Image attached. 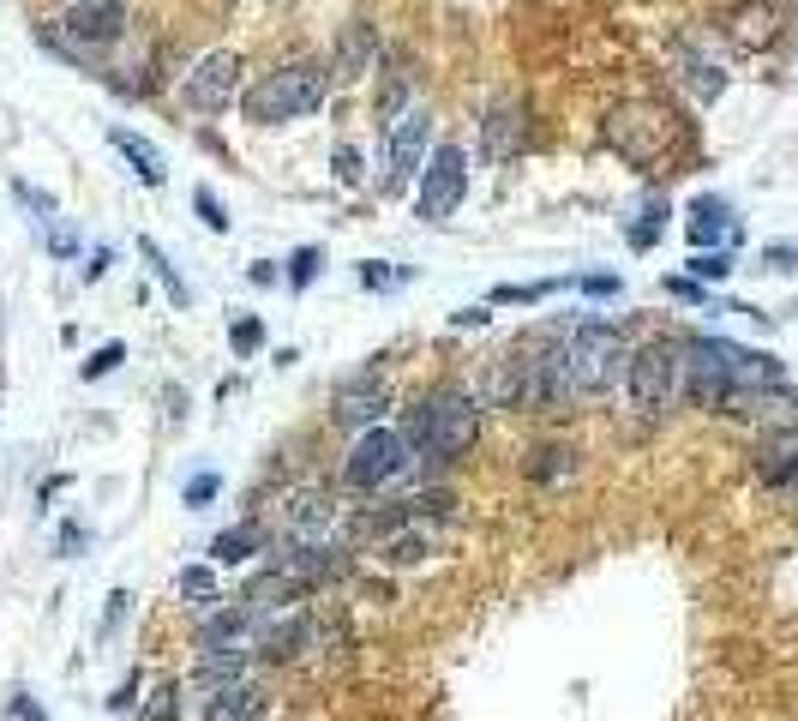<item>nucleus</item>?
Returning <instances> with one entry per match:
<instances>
[{
  "mask_svg": "<svg viewBox=\"0 0 798 721\" xmlns=\"http://www.w3.org/2000/svg\"><path fill=\"white\" fill-rule=\"evenodd\" d=\"M408 445L421 451L426 463H451L456 451L475 445L481 433V403L463 391H438V397H421L415 409H408Z\"/></svg>",
  "mask_w": 798,
  "mask_h": 721,
  "instance_id": "nucleus-1",
  "label": "nucleus"
},
{
  "mask_svg": "<svg viewBox=\"0 0 798 721\" xmlns=\"http://www.w3.org/2000/svg\"><path fill=\"white\" fill-rule=\"evenodd\" d=\"M324 97H331V72H319V67H283V72H271V79H259L253 91H246V114H253L259 127L301 121V114H313Z\"/></svg>",
  "mask_w": 798,
  "mask_h": 721,
  "instance_id": "nucleus-2",
  "label": "nucleus"
},
{
  "mask_svg": "<svg viewBox=\"0 0 798 721\" xmlns=\"http://www.w3.org/2000/svg\"><path fill=\"white\" fill-rule=\"evenodd\" d=\"M565 361H570V385L583 397L618 385V373L630 367L625 337H618V326H607V319H583V326L565 337Z\"/></svg>",
  "mask_w": 798,
  "mask_h": 721,
  "instance_id": "nucleus-3",
  "label": "nucleus"
},
{
  "mask_svg": "<svg viewBox=\"0 0 798 721\" xmlns=\"http://www.w3.org/2000/svg\"><path fill=\"white\" fill-rule=\"evenodd\" d=\"M678 379H685V349L678 343H643L637 356H630V367H625L630 403H637L643 415H660V409L673 403Z\"/></svg>",
  "mask_w": 798,
  "mask_h": 721,
  "instance_id": "nucleus-4",
  "label": "nucleus"
},
{
  "mask_svg": "<svg viewBox=\"0 0 798 721\" xmlns=\"http://www.w3.org/2000/svg\"><path fill=\"white\" fill-rule=\"evenodd\" d=\"M408 469V433H396V427H366L361 439H354L349 463H343V481L361 493H378L384 481H396Z\"/></svg>",
  "mask_w": 798,
  "mask_h": 721,
  "instance_id": "nucleus-5",
  "label": "nucleus"
},
{
  "mask_svg": "<svg viewBox=\"0 0 798 721\" xmlns=\"http://www.w3.org/2000/svg\"><path fill=\"white\" fill-rule=\"evenodd\" d=\"M463 193H468V151L463 144H438L433 163L421 169V199H415L421 223H451Z\"/></svg>",
  "mask_w": 798,
  "mask_h": 721,
  "instance_id": "nucleus-6",
  "label": "nucleus"
},
{
  "mask_svg": "<svg viewBox=\"0 0 798 721\" xmlns=\"http://www.w3.org/2000/svg\"><path fill=\"white\" fill-rule=\"evenodd\" d=\"M234 91H241V54L234 49H216V54H204L199 67L181 79V102L192 114H223Z\"/></svg>",
  "mask_w": 798,
  "mask_h": 721,
  "instance_id": "nucleus-7",
  "label": "nucleus"
},
{
  "mask_svg": "<svg viewBox=\"0 0 798 721\" xmlns=\"http://www.w3.org/2000/svg\"><path fill=\"white\" fill-rule=\"evenodd\" d=\"M426 127H433V114L426 109H408L391 121V139H384V193H396V187H408L415 174L426 169Z\"/></svg>",
  "mask_w": 798,
  "mask_h": 721,
  "instance_id": "nucleus-8",
  "label": "nucleus"
},
{
  "mask_svg": "<svg viewBox=\"0 0 798 721\" xmlns=\"http://www.w3.org/2000/svg\"><path fill=\"white\" fill-rule=\"evenodd\" d=\"M276 565L289 571V578H301V583H324V578H336V571H349V553L336 548V541H289V548H276Z\"/></svg>",
  "mask_w": 798,
  "mask_h": 721,
  "instance_id": "nucleus-9",
  "label": "nucleus"
},
{
  "mask_svg": "<svg viewBox=\"0 0 798 721\" xmlns=\"http://www.w3.org/2000/svg\"><path fill=\"white\" fill-rule=\"evenodd\" d=\"M685 234H690V247H697V253H703V247H738V217H733V204L715 199V193L690 199Z\"/></svg>",
  "mask_w": 798,
  "mask_h": 721,
  "instance_id": "nucleus-10",
  "label": "nucleus"
},
{
  "mask_svg": "<svg viewBox=\"0 0 798 721\" xmlns=\"http://www.w3.org/2000/svg\"><path fill=\"white\" fill-rule=\"evenodd\" d=\"M67 24L91 42V49H109V42H121V31H127V7L121 0H72Z\"/></svg>",
  "mask_w": 798,
  "mask_h": 721,
  "instance_id": "nucleus-11",
  "label": "nucleus"
},
{
  "mask_svg": "<svg viewBox=\"0 0 798 721\" xmlns=\"http://www.w3.org/2000/svg\"><path fill=\"white\" fill-rule=\"evenodd\" d=\"M523 102H493V114H486V132H481V157L486 163H511L516 151H523Z\"/></svg>",
  "mask_w": 798,
  "mask_h": 721,
  "instance_id": "nucleus-12",
  "label": "nucleus"
},
{
  "mask_svg": "<svg viewBox=\"0 0 798 721\" xmlns=\"http://www.w3.org/2000/svg\"><path fill=\"white\" fill-rule=\"evenodd\" d=\"M378 409H384V385H378V373L349 379L343 397H336V421H343V427H373V421H378Z\"/></svg>",
  "mask_w": 798,
  "mask_h": 721,
  "instance_id": "nucleus-13",
  "label": "nucleus"
},
{
  "mask_svg": "<svg viewBox=\"0 0 798 721\" xmlns=\"http://www.w3.org/2000/svg\"><path fill=\"white\" fill-rule=\"evenodd\" d=\"M109 144H114V151L127 157V163H132V174H139L144 187H162V181H169V163H162V151H156L151 139H139V132H132V127H109Z\"/></svg>",
  "mask_w": 798,
  "mask_h": 721,
  "instance_id": "nucleus-14",
  "label": "nucleus"
},
{
  "mask_svg": "<svg viewBox=\"0 0 798 721\" xmlns=\"http://www.w3.org/2000/svg\"><path fill=\"white\" fill-rule=\"evenodd\" d=\"M306 583L301 578H289L283 565H271V571H259L253 583H246V608L253 613H276V608H289V601H301Z\"/></svg>",
  "mask_w": 798,
  "mask_h": 721,
  "instance_id": "nucleus-15",
  "label": "nucleus"
},
{
  "mask_svg": "<svg viewBox=\"0 0 798 721\" xmlns=\"http://www.w3.org/2000/svg\"><path fill=\"white\" fill-rule=\"evenodd\" d=\"M37 42L49 54H61V61H72V67H102V49H91L79 31H72L67 19H49V24H37Z\"/></svg>",
  "mask_w": 798,
  "mask_h": 721,
  "instance_id": "nucleus-16",
  "label": "nucleus"
},
{
  "mask_svg": "<svg viewBox=\"0 0 798 721\" xmlns=\"http://www.w3.org/2000/svg\"><path fill=\"white\" fill-rule=\"evenodd\" d=\"M798 469V427H780L775 439H762V451H757V475L768 481V488H780Z\"/></svg>",
  "mask_w": 798,
  "mask_h": 721,
  "instance_id": "nucleus-17",
  "label": "nucleus"
},
{
  "mask_svg": "<svg viewBox=\"0 0 798 721\" xmlns=\"http://www.w3.org/2000/svg\"><path fill=\"white\" fill-rule=\"evenodd\" d=\"M667 217H673L667 193H648V199L637 204V217H630V223H625V241L637 247V253H648V247L660 241V229H667Z\"/></svg>",
  "mask_w": 798,
  "mask_h": 721,
  "instance_id": "nucleus-18",
  "label": "nucleus"
},
{
  "mask_svg": "<svg viewBox=\"0 0 798 721\" xmlns=\"http://www.w3.org/2000/svg\"><path fill=\"white\" fill-rule=\"evenodd\" d=\"M246 631H253V608H223V613H211V620L199 625V650H229V643H241Z\"/></svg>",
  "mask_w": 798,
  "mask_h": 721,
  "instance_id": "nucleus-19",
  "label": "nucleus"
},
{
  "mask_svg": "<svg viewBox=\"0 0 798 721\" xmlns=\"http://www.w3.org/2000/svg\"><path fill=\"white\" fill-rule=\"evenodd\" d=\"M241 673H246V650H204L199 673H192V685L223 691V685H241Z\"/></svg>",
  "mask_w": 798,
  "mask_h": 721,
  "instance_id": "nucleus-20",
  "label": "nucleus"
},
{
  "mask_svg": "<svg viewBox=\"0 0 798 721\" xmlns=\"http://www.w3.org/2000/svg\"><path fill=\"white\" fill-rule=\"evenodd\" d=\"M264 715V698L253 685H223L211 698V710H204V721H259Z\"/></svg>",
  "mask_w": 798,
  "mask_h": 721,
  "instance_id": "nucleus-21",
  "label": "nucleus"
},
{
  "mask_svg": "<svg viewBox=\"0 0 798 721\" xmlns=\"http://www.w3.org/2000/svg\"><path fill=\"white\" fill-rule=\"evenodd\" d=\"M306 638H313V631H306V620H301V613H289V620H276V613H271V620H264V631H259V650L283 661V655H294V650H301Z\"/></svg>",
  "mask_w": 798,
  "mask_h": 721,
  "instance_id": "nucleus-22",
  "label": "nucleus"
},
{
  "mask_svg": "<svg viewBox=\"0 0 798 721\" xmlns=\"http://www.w3.org/2000/svg\"><path fill=\"white\" fill-rule=\"evenodd\" d=\"M678 79L697 91V102H715L720 91H727V72H720V61H703V54H690V49H678Z\"/></svg>",
  "mask_w": 798,
  "mask_h": 721,
  "instance_id": "nucleus-23",
  "label": "nucleus"
},
{
  "mask_svg": "<svg viewBox=\"0 0 798 721\" xmlns=\"http://www.w3.org/2000/svg\"><path fill=\"white\" fill-rule=\"evenodd\" d=\"M378 54V37L366 31V24H349L343 31V54H336V79H361L366 67H373Z\"/></svg>",
  "mask_w": 798,
  "mask_h": 721,
  "instance_id": "nucleus-24",
  "label": "nucleus"
},
{
  "mask_svg": "<svg viewBox=\"0 0 798 721\" xmlns=\"http://www.w3.org/2000/svg\"><path fill=\"white\" fill-rule=\"evenodd\" d=\"M139 259H144V264H151V271H156V283L169 289V301H174V307H192V289H186V277L174 271V264H169V253H162V247L151 241V234H139Z\"/></svg>",
  "mask_w": 798,
  "mask_h": 721,
  "instance_id": "nucleus-25",
  "label": "nucleus"
},
{
  "mask_svg": "<svg viewBox=\"0 0 798 721\" xmlns=\"http://www.w3.org/2000/svg\"><path fill=\"white\" fill-rule=\"evenodd\" d=\"M259 548H264L259 523H241V529H223V535L211 541V559L216 565H241V559H253Z\"/></svg>",
  "mask_w": 798,
  "mask_h": 721,
  "instance_id": "nucleus-26",
  "label": "nucleus"
},
{
  "mask_svg": "<svg viewBox=\"0 0 798 721\" xmlns=\"http://www.w3.org/2000/svg\"><path fill=\"white\" fill-rule=\"evenodd\" d=\"M433 548H438L433 529H403V535L384 541V559H391V565H421V559L433 553Z\"/></svg>",
  "mask_w": 798,
  "mask_h": 721,
  "instance_id": "nucleus-27",
  "label": "nucleus"
},
{
  "mask_svg": "<svg viewBox=\"0 0 798 721\" xmlns=\"http://www.w3.org/2000/svg\"><path fill=\"white\" fill-rule=\"evenodd\" d=\"M181 601L192 613H211L216 608V578H211V565H186L181 571Z\"/></svg>",
  "mask_w": 798,
  "mask_h": 721,
  "instance_id": "nucleus-28",
  "label": "nucleus"
},
{
  "mask_svg": "<svg viewBox=\"0 0 798 721\" xmlns=\"http://www.w3.org/2000/svg\"><path fill=\"white\" fill-rule=\"evenodd\" d=\"M289 529H294V535H319V529H331V499L301 493V499H294V511H289Z\"/></svg>",
  "mask_w": 798,
  "mask_h": 721,
  "instance_id": "nucleus-29",
  "label": "nucleus"
},
{
  "mask_svg": "<svg viewBox=\"0 0 798 721\" xmlns=\"http://www.w3.org/2000/svg\"><path fill=\"white\" fill-rule=\"evenodd\" d=\"M738 271V253L733 247H715V253H690V277H697V283H727V277Z\"/></svg>",
  "mask_w": 798,
  "mask_h": 721,
  "instance_id": "nucleus-30",
  "label": "nucleus"
},
{
  "mask_svg": "<svg viewBox=\"0 0 798 721\" xmlns=\"http://www.w3.org/2000/svg\"><path fill=\"white\" fill-rule=\"evenodd\" d=\"M354 277H361V289H373V296H391V289H403V283H408V277H415V271H408V264H384V259H366V264H361V271H354Z\"/></svg>",
  "mask_w": 798,
  "mask_h": 721,
  "instance_id": "nucleus-31",
  "label": "nucleus"
},
{
  "mask_svg": "<svg viewBox=\"0 0 798 721\" xmlns=\"http://www.w3.org/2000/svg\"><path fill=\"white\" fill-rule=\"evenodd\" d=\"M553 289H565V283H498L493 289V307H541Z\"/></svg>",
  "mask_w": 798,
  "mask_h": 721,
  "instance_id": "nucleus-32",
  "label": "nucleus"
},
{
  "mask_svg": "<svg viewBox=\"0 0 798 721\" xmlns=\"http://www.w3.org/2000/svg\"><path fill=\"white\" fill-rule=\"evenodd\" d=\"M319 271H324V253H319V247H294V253H289V289H313Z\"/></svg>",
  "mask_w": 798,
  "mask_h": 721,
  "instance_id": "nucleus-33",
  "label": "nucleus"
},
{
  "mask_svg": "<svg viewBox=\"0 0 798 721\" xmlns=\"http://www.w3.org/2000/svg\"><path fill=\"white\" fill-rule=\"evenodd\" d=\"M121 361H127V343H102L97 356H84L79 379H84V385H91V379H109V373H114V367H121Z\"/></svg>",
  "mask_w": 798,
  "mask_h": 721,
  "instance_id": "nucleus-34",
  "label": "nucleus"
},
{
  "mask_svg": "<svg viewBox=\"0 0 798 721\" xmlns=\"http://www.w3.org/2000/svg\"><path fill=\"white\" fill-rule=\"evenodd\" d=\"M223 493V475H216V469H204V475H192L186 488H181V499H186V511H204L211 505V499Z\"/></svg>",
  "mask_w": 798,
  "mask_h": 721,
  "instance_id": "nucleus-35",
  "label": "nucleus"
},
{
  "mask_svg": "<svg viewBox=\"0 0 798 721\" xmlns=\"http://www.w3.org/2000/svg\"><path fill=\"white\" fill-rule=\"evenodd\" d=\"M174 715H181V685H156V698L151 703H144V715L139 721H174Z\"/></svg>",
  "mask_w": 798,
  "mask_h": 721,
  "instance_id": "nucleus-36",
  "label": "nucleus"
},
{
  "mask_svg": "<svg viewBox=\"0 0 798 721\" xmlns=\"http://www.w3.org/2000/svg\"><path fill=\"white\" fill-rule=\"evenodd\" d=\"M570 283L583 289V296L607 301V296H618V289H625V277H618V271H583V277H570Z\"/></svg>",
  "mask_w": 798,
  "mask_h": 721,
  "instance_id": "nucleus-37",
  "label": "nucleus"
},
{
  "mask_svg": "<svg viewBox=\"0 0 798 721\" xmlns=\"http://www.w3.org/2000/svg\"><path fill=\"white\" fill-rule=\"evenodd\" d=\"M192 204H199V217H204V229H216V234H229V211H223V199L211 193V187H192Z\"/></svg>",
  "mask_w": 798,
  "mask_h": 721,
  "instance_id": "nucleus-38",
  "label": "nucleus"
},
{
  "mask_svg": "<svg viewBox=\"0 0 798 721\" xmlns=\"http://www.w3.org/2000/svg\"><path fill=\"white\" fill-rule=\"evenodd\" d=\"M762 271H775V277H798V247H792V241H787V247L768 241V247H762Z\"/></svg>",
  "mask_w": 798,
  "mask_h": 721,
  "instance_id": "nucleus-39",
  "label": "nucleus"
},
{
  "mask_svg": "<svg viewBox=\"0 0 798 721\" xmlns=\"http://www.w3.org/2000/svg\"><path fill=\"white\" fill-rule=\"evenodd\" d=\"M234 356H259V349H264V326H259V319H234Z\"/></svg>",
  "mask_w": 798,
  "mask_h": 721,
  "instance_id": "nucleus-40",
  "label": "nucleus"
},
{
  "mask_svg": "<svg viewBox=\"0 0 798 721\" xmlns=\"http://www.w3.org/2000/svg\"><path fill=\"white\" fill-rule=\"evenodd\" d=\"M331 163H336V181L343 187H361V151H354V144H336Z\"/></svg>",
  "mask_w": 798,
  "mask_h": 721,
  "instance_id": "nucleus-41",
  "label": "nucleus"
},
{
  "mask_svg": "<svg viewBox=\"0 0 798 721\" xmlns=\"http://www.w3.org/2000/svg\"><path fill=\"white\" fill-rule=\"evenodd\" d=\"M12 193H19L24 204H31V217H37V223H54V199H49V193H37V187H24V181H12Z\"/></svg>",
  "mask_w": 798,
  "mask_h": 721,
  "instance_id": "nucleus-42",
  "label": "nucleus"
},
{
  "mask_svg": "<svg viewBox=\"0 0 798 721\" xmlns=\"http://www.w3.org/2000/svg\"><path fill=\"white\" fill-rule=\"evenodd\" d=\"M660 289H667L673 301H697V307L708 301V289H703V283H697V277H690V271H685V277H667V283H660Z\"/></svg>",
  "mask_w": 798,
  "mask_h": 721,
  "instance_id": "nucleus-43",
  "label": "nucleus"
},
{
  "mask_svg": "<svg viewBox=\"0 0 798 721\" xmlns=\"http://www.w3.org/2000/svg\"><path fill=\"white\" fill-rule=\"evenodd\" d=\"M84 541H91V529H84V523H67V529H61V559H79Z\"/></svg>",
  "mask_w": 798,
  "mask_h": 721,
  "instance_id": "nucleus-44",
  "label": "nucleus"
},
{
  "mask_svg": "<svg viewBox=\"0 0 798 721\" xmlns=\"http://www.w3.org/2000/svg\"><path fill=\"white\" fill-rule=\"evenodd\" d=\"M127 601H132L127 590H114V595H109V613H102V638H114V625L127 620Z\"/></svg>",
  "mask_w": 798,
  "mask_h": 721,
  "instance_id": "nucleus-45",
  "label": "nucleus"
},
{
  "mask_svg": "<svg viewBox=\"0 0 798 721\" xmlns=\"http://www.w3.org/2000/svg\"><path fill=\"white\" fill-rule=\"evenodd\" d=\"M109 264H114V253H109V247H97V253L84 259V283H102V271H109Z\"/></svg>",
  "mask_w": 798,
  "mask_h": 721,
  "instance_id": "nucleus-46",
  "label": "nucleus"
},
{
  "mask_svg": "<svg viewBox=\"0 0 798 721\" xmlns=\"http://www.w3.org/2000/svg\"><path fill=\"white\" fill-rule=\"evenodd\" d=\"M246 277H253L259 289H276V283H283V271H276L271 259H253V271H246Z\"/></svg>",
  "mask_w": 798,
  "mask_h": 721,
  "instance_id": "nucleus-47",
  "label": "nucleus"
},
{
  "mask_svg": "<svg viewBox=\"0 0 798 721\" xmlns=\"http://www.w3.org/2000/svg\"><path fill=\"white\" fill-rule=\"evenodd\" d=\"M451 326H456V331H468V326L481 331V326H486V307H456V313H451Z\"/></svg>",
  "mask_w": 798,
  "mask_h": 721,
  "instance_id": "nucleus-48",
  "label": "nucleus"
},
{
  "mask_svg": "<svg viewBox=\"0 0 798 721\" xmlns=\"http://www.w3.org/2000/svg\"><path fill=\"white\" fill-rule=\"evenodd\" d=\"M72 247H79V241H72V229H61V223H49V253H72Z\"/></svg>",
  "mask_w": 798,
  "mask_h": 721,
  "instance_id": "nucleus-49",
  "label": "nucleus"
},
{
  "mask_svg": "<svg viewBox=\"0 0 798 721\" xmlns=\"http://www.w3.org/2000/svg\"><path fill=\"white\" fill-rule=\"evenodd\" d=\"M7 710L19 715V721H49V715H42L37 703H31V698H24V691H19V698H12V703H7Z\"/></svg>",
  "mask_w": 798,
  "mask_h": 721,
  "instance_id": "nucleus-50",
  "label": "nucleus"
},
{
  "mask_svg": "<svg viewBox=\"0 0 798 721\" xmlns=\"http://www.w3.org/2000/svg\"><path fill=\"white\" fill-rule=\"evenodd\" d=\"M132 691H139V673H132V680H127V685L109 698V710H132Z\"/></svg>",
  "mask_w": 798,
  "mask_h": 721,
  "instance_id": "nucleus-51",
  "label": "nucleus"
},
{
  "mask_svg": "<svg viewBox=\"0 0 798 721\" xmlns=\"http://www.w3.org/2000/svg\"><path fill=\"white\" fill-rule=\"evenodd\" d=\"M780 493H792V499H798V469H792V475H787V481H780Z\"/></svg>",
  "mask_w": 798,
  "mask_h": 721,
  "instance_id": "nucleus-52",
  "label": "nucleus"
}]
</instances>
